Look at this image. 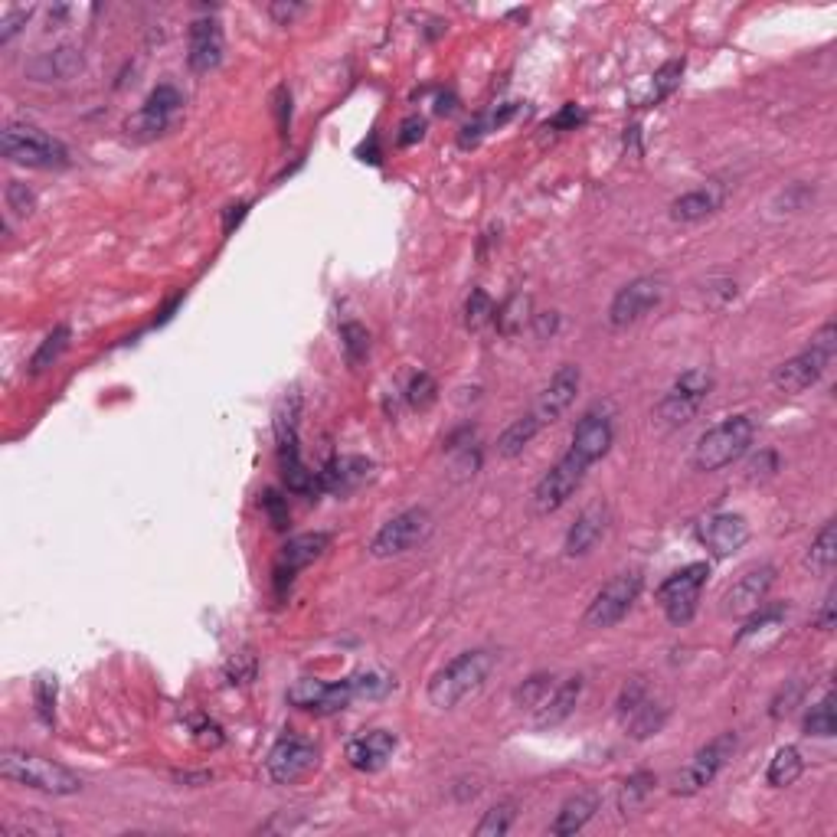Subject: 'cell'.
<instances>
[{
	"label": "cell",
	"mask_w": 837,
	"mask_h": 837,
	"mask_svg": "<svg viewBox=\"0 0 837 837\" xmlns=\"http://www.w3.org/2000/svg\"><path fill=\"white\" fill-rule=\"evenodd\" d=\"M798 697H802V684H798V681H792V684H788V694H785V687H782V694L772 700V717H775V720L788 717V713L795 710Z\"/></svg>",
	"instance_id": "52"
},
{
	"label": "cell",
	"mask_w": 837,
	"mask_h": 837,
	"mask_svg": "<svg viewBox=\"0 0 837 837\" xmlns=\"http://www.w3.org/2000/svg\"><path fill=\"white\" fill-rule=\"evenodd\" d=\"M193 736H197V743L206 746V749H216V746H223V730L216 726L213 720H206V717H193Z\"/></svg>",
	"instance_id": "50"
},
{
	"label": "cell",
	"mask_w": 837,
	"mask_h": 837,
	"mask_svg": "<svg viewBox=\"0 0 837 837\" xmlns=\"http://www.w3.org/2000/svg\"><path fill=\"white\" fill-rule=\"evenodd\" d=\"M805 733L815 739H828L837 733V713H834V697L824 694V700H818L811 713L805 717Z\"/></svg>",
	"instance_id": "39"
},
{
	"label": "cell",
	"mask_w": 837,
	"mask_h": 837,
	"mask_svg": "<svg viewBox=\"0 0 837 837\" xmlns=\"http://www.w3.org/2000/svg\"><path fill=\"white\" fill-rule=\"evenodd\" d=\"M818 628H821V632H831V628H834V592L824 596V605H821V612H818Z\"/></svg>",
	"instance_id": "57"
},
{
	"label": "cell",
	"mask_w": 837,
	"mask_h": 837,
	"mask_svg": "<svg viewBox=\"0 0 837 837\" xmlns=\"http://www.w3.org/2000/svg\"><path fill=\"white\" fill-rule=\"evenodd\" d=\"M746 540H749V524H746V517H739V514H730V511L710 514L700 524V543L713 556H720V560L733 556L736 550H743Z\"/></svg>",
	"instance_id": "19"
},
{
	"label": "cell",
	"mask_w": 837,
	"mask_h": 837,
	"mask_svg": "<svg viewBox=\"0 0 837 837\" xmlns=\"http://www.w3.org/2000/svg\"><path fill=\"white\" fill-rule=\"evenodd\" d=\"M327 547H331V533H324V530L301 533V537L285 543V550H282V556H278L275 566L288 569V573H298V569H305V566H311L314 560H318Z\"/></svg>",
	"instance_id": "27"
},
{
	"label": "cell",
	"mask_w": 837,
	"mask_h": 837,
	"mask_svg": "<svg viewBox=\"0 0 837 837\" xmlns=\"http://www.w3.org/2000/svg\"><path fill=\"white\" fill-rule=\"evenodd\" d=\"M4 203H7L10 213H17V216H33V210H36V193H33L27 184H20V180H10V184L4 187Z\"/></svg>",
	"instance_id": "45"
},
{
	"label": "cell",
	"mask_w": 837,
	"mask_h": 837,
	"mask_svg": "<svg viewBox=\"0 0 837 837\" xmlns=\"http://www.w3.org/2000/svg\"><path fill=\"white\" fill-rule=\"evenodd\" d=\"M802 772H805L802 752H798L795 746H782V749L772 756V762H769L766 779H769V785H775V788H785V785L798 782V775H802Z\"/></svg>",
	"instance_id": "35"
},
{
	"label": "cell",
	"mask_w": 837,
	"mask_h": 837,
	"mask_svg": "<svg viewBox=\"0 0 837 837\" xmlns=\"http://www.w3.org/2000/svg\"><path fill=\"white\" fill-rule=\"evenodd\" d=\"M710 390H713V376L707 370L681 373L658 403L661 422L664 426H671V429H681V426H687V422H694L697 412L703 409V403L710 399Z\"/></svg>",
	"instance_id": "6"
},
{
	"label": "cell",
	"mask_w": 837,
	"mask_h": 837,
	"mask_svg": "<svg viewBox=\"0 0 837 837\" xmlns=\"http://www.w3.org/2000/svg\"><path fill=\"white\" fill-rule=\"evenodd\" d=\"M262 511L269 514L275 530H285L288 527V501L278 491H265L262 494Z\"/></svg>",
	"instance_id": "49"
},
{
	"label": "cell",
	"mask_w": 837,
	"mask_h": 837,
	"mask_svg": "<svg viewBox=\"0 0 837 837\" xmlns=\"http://www.w3.org/2000/svg\"><path fill=\"white\" fill-rule=\"evenodd\" d=\"M609 530V507L602 501L582 507V514L573 520V527L566 533V556H586L589 550H596V543Z\"/></svg>",
	"instance_id": "22"
},
{
	"label": "cell",
	"mask_w": 837,
	"mask_h": 837,
	"mask_svg": "<svg viewBox=\"0 0 837 837\" xmlns=\"http://www.w3.org/2000/svg\"><path fill=\"white\" fill-rule=\"evenodd\" d=\"M615 442V426H612V416L605 409H589L582 412V419L576 422L573 429V442H569V452L576 458H582L589 468L605 458V452L612 448Z\"/></svg>",
	"instance_id": "16"
},
{
	"label": "cell",
	"mask_w": 837,
	"mask_h": 837,
	"mask_svg": "<svg viewBox=\"0 0 837 837\" xmlns=\"http://www.w3.org/2000/svg\"><path fill=\"white\" fill-rule=\"evenodd\" d=\"M772 582H775V566L762 563V566L746 569V573L739 576L730 589H726L723 612L726 615H736V618H746L756 609H762V605H766L769 589H772Z\"/></svg>",
	"instance_id": "17"
},
{
	"label": "cell",
	"mask_w": 837,
	"mask_h": 837,
	"mask_svg": "<svg viewBox=\"0 0 837 837\" xmlns=\"http://www.w3.org/2000/svg\"><path fill=\"white\" fill-rule=\"evenodd\" d=\"M638 592H641V576L638 573H618L615 579L605 582V586L596 592V599L589 602L586 615H582V625L596 628V632L618 625L628 612H632Z\"/></svg>",
	"instance_id": "10"
},
{
	"label": "cell",
	"mask_w": 837,
	"mask_h": 837,
	"mask_svg": "<svg viewBox=\"0 0 837 837\" xmlns=\"http://www.w3.org/2000/svg\"><path fill=\"white\" fill-rule=\"evenodd\" d=\"M736 752V733H720L713 736L707 746H700L694 752V759L677 772L674 779V795H697L703 792L713 779L720 775V769L730 762V756Z\"/></svg>",
	"instance_id": "11"
},
{
	"label": "cell",
	"mask_w": 837,
	"mask_h": 837,
	"mask_svg": "<svg viewBox=\"0 0 837 837\" xmlns=\"http://www.w3.org/2000/svg\"><path fill=\"white\" fill-rule=\"evenodd\" d=\"M540 419L533 416V412H527V416H520L514 419L511 426H507L501 432V439H497V455L501 458H517V455H524V448L537 439V432H540Z\"/></svg>",
	"instance_id": "29"
},
{
	"label": "cell",
	"mask_w": 837,
	"mask_h": 837,
	"mask_svg": "<svg viewBox=\"0 0 837 837\" xmlns=\"http://www.w3.org/2000/svg\"><path fill=\"white\" fill-rule=\"evenodd\" d=\"M422 135H426V118H419V115H412V118H406L403 125H399V144H403V148H409V144H416V141H422Z\"/></svg>",
	"instance_id": "53"
},
{
	"label": "cell",
	"mask_w": 837,
	"mask_h": 837,
	"mask_svg": "<svg viewBox=\"0 0 837 837\" xmlns=\"http://www.w3.org/2000/svg\"><path fill=\"white\" fill-rule=\"evenodd\" d=\"M396 752V733L390 730H367L347 743V762L357 772H380Z\"/></svg>",
	"instance_id": "20"
},
{
	"label": "cell",
	"mask_w": 837,
	"mask_h": 837,
	"mask_svg": "<svg viewBox=\"0 0 837 837\" xmlns=\"http://www.w3.org/2000/svg\"><path fill=\"white\" fill-rule=\"evenodd\" d=\"M752 439H756V426L749 416H730L717 422L713 429L700 435V442L694 445V465L697 471H720L726 465H733L736 458H743L749 452Z\"/></svg>",
	"instance_id": "4"
},
{
	"label": "cell",
	"mask_w": 837,
	"mask_h": 837,
	"mask_svg": "<svg viewBox=\"0 0 837 837\" xmlns=\"http://www.w3.org/2000/svg\"><path fill=\"white\" fill-rule=\"evenodd\" d=\"M533 331H537L540 341H547L556 331H560V314L556 311H543V314H533Z\"/></svg>",
	"instance_id": "55"
},
{
	"label": "cell",
	"mask_w": 837,
	"mask_h": 837,
	"mask_svg": "<svg viewBox=\"0 0 837 837\" xmlns=\"http://www.w3.org/2000/svg\"><path fill=\"white\" fill-rule=\"evenodd\" d=\"M30 14L33 10L30 7H20V10H7L4 14V20H0V43H10L14 40V33L23 27V23L30 20Z\"/></svg>",
	"instance_id": "51"
},
{
	"label": "cell",
	"mask_w": 837,
	"mask_h": 837,
	"mask_svg": "<svg viewBox=\"0 0 837 837\" xmlns=\"http://www.w3.org/2000/svg\"><path fill=\"white\" fill-rule=\"evenodd\" d=\"M318 766V746L311 743L308 736L288 733L269 749V759H265V775L275 785H295L298 779Z\"/></svg>",
	"instance_id": "12"
},
{
	"label": "cell",
	"mask_w": 837,
	"mask_h": 837,
	"mask_svg": "<svg viewBox=\"0 0 837 837\" xmlns=\"http://www.w3.org/2000/svg\"><path fill=\"white\" fill-rule=\"evenodd\" d=\"M834 560H837V524L828 520V524L818 530V537L811 540V547L805 553V566L815 569V573H831Z\"/></svg>",
	"instance_id": "32"
},
{
	"label": "cell",
	"mask_w": 837,
	"mask_h": 837,
	"mask_svg": "<svg viewBox=\"0 0 837 837\" xmlns=\"http://www.w3.org/2000/svg\"><path fill=\"white\" fill-rule=\"evenodd\" d=\"M69 337H72V331H69V324H56L50 334L43 337V344L36 347V354H33V360H30V373L33 376H40V373H46L53 367V363L59 360L66 354V347H69Z\"/></svg>",
	"instance_id": "34"
},
{
	"label": "cell",
	"mask_w": 837,
	"mask_h": 837,
	"mask_svg": "<svg viewBox=\"0 0 837 837\" xmlns=\"http://www.w3.org/2000/svg\"><path fill=\"white\" fill-rule=\"evenodd\" d=\"M582 121H586V115H582V108H579V105H563V112H560V115H553L547 128H553V131H566V128H576V125H582Z\"/></svg>",
	"instance_id": "54"
},
{
	"label": "cell",
	"mask_w": 837,
	"mask_h": 837,
	"mask_svg": "<svg viewBox=\"0 0 837 837\" xmlns=\"http://www.w3.org/2000/svg\"><path fill=\"white\" fill-rule=\"evenodd\" d=\"M834 354H837V327L824 324L821 331L811 337V344L802 350V354H795L792 360H785L782 367H775V373H772L775 390L785 396H798V393L811 390V386L824 376V370L831 367Z\"/></svg>",
	"instance_id": "3"
},
{
	"label": "cell",
	"mask_w": 837,
	"mask_h": 837,
	"mask_svg": "<svg viewBox=\"0 0 837 837\" xmlns=\"http://www.w3.org/2000/svg\"><path fill=\"white\" fill-rule=\"evenodd\" d=\"M654 785H658V779H654L651 772H635V775H628V779L622 782V788H618V808L625 811H635V808H641L648 802V795L654 792Z\"/></svg>",
	"instance_id": "36"
},
{
	"label": "cell",
	"mask_w": 837,
	"mask_h": 837,
	"mask_svg": "<svg viewBox=\"0 0 837 837\" xmlns=\"http://www.w3.org/2000/svg\"><path fill=\"white\" fill-rule=\"evenodd\" d=\"M527 308H530V298H527V295H520V291H517V295H511V298L504 301L501 308L494 311V321H497V327H501L504 334H514L517 327L527 321Z\"/></svg>",
	"instance_id": "41"
},
{
	"label": "cell",
	"mask_w": 837,
	"mask_h": 837,
	"mask_svg": "<svg viewBox=\"0 0 837 837\" xmlns=\"http://www.w3.org/2000/svg\"><path fill=\"white\" fill-rule=\"evenodd\" d=\"M488 321H494V305H491L488 291L475 288L465 301V324L471 327V331H481Z\"/></svg>",
	"instance_id": "42"
},
{
	"label": "cell",
	"mask_w": 837,
	"mask_h": 837,
	"mask_svg": "<svg viewBox=\"0 0 837 837\" xmlns=\"http://www.w3.org/2000/svg\"><path fill=\"white\" fill-rule=\"evenodd\" d=\"M589 465L576 458L573 452H566L560 462H556L550 471H543V478L533 484V511L537 514H556L560 507L579 491V484L586 481Z\"/></svg>",
	"instance_id": "9"
},
{
	"label": "cell",
	"mask_w": 837,
	"mask_h": 837,
	"mask_svg": "<svg viewBox=\"0 0 837 837\" xmlns=\"http://www.w3.org/2000/svg\"><path fill=\"white\" fill-rule=\"evenodd\" d=\"M298 422H301V396L288 393L275 409V439H278V452L285 448H298Z\"/></svg>",
	"instance_id": "30"
},
{
	"label": "cell",
	"mask_w": 837,
	"mask_h": 837,
	"mask_svg": "<svg viewBox=\"0 0 837 837\" xmlns=\"http://www.w3.org/2000/svg\"><path fill=\"white\" fill-rule=\"evenodd\" d=\"M341 347H344V357H347L350 367H360V363L367 360V350H370L367 327L357 324V321H347L341 327Z\"/></svg>",
	"instance_id": "40"
},
{
	"label": "cell",
	"mask_w": 837,
	"mask_h": 837,
	"mask_svg": "<svg viewBox=\"0 0 837 837\" xmlns=\"http://www.w3.org/2000/svg\"><path fill=\"white\" fill-rule=\"evenodd\" d=\"M429 530H432V517H429L426 507H409V511L390 517L380 530L373 533L370 556H376V560L403 556L412 547H419V543L429 537Z\"/></svg>",
	"instance_id": "8"
},
{
	"label": "cell",
	"mask_w": 837,
	"mask_h": 837,
	"mask_svg": "<svg viewBox=\"0 0 837 837\" xmlns=\"http://www.w3.org/2000/svg\"><path fill=\"white\" fill-rule=\"evenodd\" d=\"M354 681L344 677V681H318V677H301L288 687V703L298 710H308V713H337L350 707V700H354Z\"/></svg>",
	"instance_id": "14"
},
{
	"label": "cell",
	"mask_w": 837,
	"mask_h": 837,
	"mask_svg": "<svg viewBox=\"0 0 837 837\" xmlns=\"http://www.w3.org/2000/svg\"><path fill=\"white\" fill-rule=\"evenodd\" d=\"M622 723H625V730L632 739H648L654 733H661V726L667 723V707H661V703H654L648 697L641 707H635L632 713H628Z\"/></svg>",
	"instance_id": "31"
},
{
	"label": "cell",
	"mask_w": 837,
	"mask_h": 837,
	"mask_svg": "<svg viewBox=\"0 0 837 837\" xmlns=\"http://www.w3.org/2000/svg\"><path fill=\"white\" fill-rule=\"evenodd\" d=\"M33 703H36V713H40L43 723H53L56 720V681H53V677H36Z\"/></svg>",
	"instance_id": "44"
},
{
	"label": "cell",
	"mask_w": 837,
	"mask_h": 837,
	"mask_svg": "<svg viewBox=\"0 0 837 837\" xmlns=\"http://www.w3.org/2000/svg\"><path fill=\"white\" fill-rule=\"evenodd\" d=\"M579 383H582V373H579L576 363H563V367L550 376V383L543 386V393L537 396V403H533V409H530L533 416L540 419V426L556 422L569 406H573V399L579 393Z\"/></svg>",
	"instance_id": "18"
},
{
	"label": "cell",
	"mask_w": 837,
	"mask_h": 837,
	"mask_svg": "<svg viewBox=\"0 0 837 837\" xmlns=\"http://www.w3.org/2000/svg\"><path fill=\"white\" fill-rule=\"evenodd\" d=\"M582 697V677H566L563 684L553 687V694L543 700V707L537 710V726H560L563 720L573 717L576 703Z\"/></svg>",
	"instance_id": "25"
},
{
	"label": "cell",
	"mask_w": 837,
	"mask_h": 837,
	"mask_svg": "<svg viewBox=\"0 0 837 837\" xmlns=\"http://www.w3.org/2000/svg\"><path fill=\"white\" fill-rule=\"evenodd\" d=\"M288 115H291V99L285 89H278V125L288 128Z\"/></svg>",
	"instance_id": "58"
},
{
	"label": "cell",
	"mask_w": 837,
	"mask_h": 837,
	"mask_svg": "<svg viewBox=\"0 0 837 837\" xmlns=\"http://www.w3.org/2000/svg\"><path fill=\"white\" fill-rule=\"evenodd\" d=\"M553 687L556 684H553L550 674H533V677H527V681L514 690V703H517L520 710H540L543 700L553 694Z\"/></svg>",
	"instance_id": "37"
},
{
	"label": "cell",
	"mask_w": 837,
	"mask_h": 837,
	"mask_svg": "<svg viewBox=\"0 0 837 837\" xmlns=\"http://www.w3.org/2000/svg\"><path fill=\"white\" fill-rule=\"evenodd\" d=\"M370 462L360 455H341L334 462H327L318 475H314V491H327V494H347L360 488L363 481L370 478Z\"/></svg>",
	"instance_id": "21"
},
{
	"label": "cell",
	"mask_w": 837,
	"mask_h": 837,
	"mask_svg": "<svg viewBox=\"0 0 837 837\" xmlns=\"http://www.w3.org/2000/svg\"><path fill=\"white\" fill-rule=\"evenodd\" d=\"M664 298V278L658 275H641L632 278L628 285L618 288V295L609 305V324L612 327H628L645 318L648 311H654Z\"/></svg>",
	"instance_id": "13"
},
{
	"label": "cell",
	"mask_w": 837,
	"mask_h": 837,
	"mask_svg": "<svg viewBox=\"0 0 837 837\" xmlns=\"http://www.w3.org/2000/svg\"><path fill=\"white\" fill-rule=\"evenodd\" d=\"M596 811H599V795L596 792H579L573 798H566L563 808L556 811V818L550 824V834L553 837L579 834L592 818H596Z\"/></svg>",
	"instance_id": "24"
},
{
	"label": "cell",
	"mask_w": 837,
	"mask_h": 837,
	"mask_svg": "<svg viewBox=\"0 0 837 837\" xmlns=\"http://www.w3.org/2000/svg\"><path fill=\"white\" fill-rule=\"evenodd\" d=\"M0 151H4L7 161L14 164H27V167H66L69 164V148L59 138L46 135L36 125H7L0 131Z\"/></svg>",
	"instance_id": "5"
},
{
	"label": "cell",
	"mask_w": 837,
	"mask_h": 837,
	"mask_svg": "<svg viewBox=\"0 0 837 837\" xmlns=\"http://www.w3.org/2000/svg\"><path fill=\"white\" fill-rule=\"evenodd\" d=\"M720 200H723V193L717 187L690 190V193H684V197H677L671 203V220L674 223H697V220H703V216L717 213Z\"/></svg>",
	"instance_id": "28"
},
{
	"label": "cell",
	"mask_w": 837,
	"mask_h": 837,
	"mask_svg": "<svg viewBox=\"0 0 837 837\" xmlns=\"http://www.w3.org/2000/svg\"><path fill=\"white\" fill-rule=\"evenodd\" d=\"M514 818H517V805L514 802H497L494 808L484 811V818L478 821L475 834L478 837H504L507 831L514 828Z\"/></svg>",
	"instance_id": "38"
},
{
	"label": "cell",
	"mask_w": 837,
	"mask_h": 837,
	"mask_svg": "<svg viewBox=\"0 0 837 837\" xmlns=\"http://www.w3.org/2000/svg\"><path fill=\"white\" fill-rule=\"evenodd\" d=\"M681 76H684V63H681V59H671V63H664L648 79L645 95H638V105H658V102H664L667 95L681 86Z\"/></svg>",
	"instance_id": "33"
},
{
	"label": "cell",
	"mask_w": 837,
	"mask_h": 837,
	"mask_svg": "<svg viewBox=\"0 0 837 837\" xmlns=\"http://www.w3.org/2000/svg\"><path fill=\"white\" fill-rule=\"evenodd\" d=\"M180 105H184V99H180V92L174 86H157L148 95V102L125 121V131L131 138H141V141L164 135V131L174 125V118L180 115Z\"/></svg>",
	"instance_id": "15"
},
{
	"label": "cell",
	"mask_w": 837,
	"mask_h": 837,
	"mask_svg": "<svg viewBox=\"0 0 837 837\" xmlns=\"http://www.w3.org/2000/svg\"><path fill=\"white\" fill-rule=\"evenodd\" d=\"M648 700V684L641 681V677H635V681H628L625 687H622V697H618V717H628V713H632L635 707H641V703Z\"/></svg>",
	"instance_id": "48"
},
{
	"label": "cell",
	"mask_w": 837,
	"mask_h": 837,
	"mask_svg": "<svg viewBox=\"0 0 837 837\" xmlns=\"http://www.w3.org/2000/svg\"><path fill=\"white\" fill-rule=\"evenodd\" d=\"M435 396H439V383H435L429 373H416V376L409 380L406 399H409L412 409H429V406L435 403Z\"/></svg>",
	"instance_id": "43"
},
{
	"label": "cell",
	"mask_w": 837,
	"mask_h": 837,
	"mask_svg": "<svg viewBox=\"0 0 837 837\" xmlns=\"http://www.w3.org/2000/svg\"><path fill=\"white\" fill-rule=\"evenodd\" d=\"M226 677H229V684H236V687H246L256 681V658H252L249 651H239L233 661L226 664Z\"/></svg>",
	"instance_id": "47"
},
{
	"label": "cell",
	"mask_w": 837,
	"mask_h": 837,
	"mask_svg": "<svg viewBox=\"0 0 837 837\" xmlns=\"http://www.w3.org/2000/svg\"><path fill=\"white\" fill-rule=\"evenodd\" d=\"M707 576H710V566L707 563H690V566L677 569V573H671L661 582V586H658V605L664 609L667 622H671V625H687L690 618H694Z\"/></svg>",
	"instance_id": "7"
},
{
	"label": "cell",
	"mask_w": 837,
	"mask_h": 837,
	"mask_svg": "<svg viewBox=\"0 0 837 837\" xmlns=\"http://www.w3.org/2000/svg\"><path fill=\"white\" fill-rule=\"evenodd\" d=\"M305 10H308L305 4H269V14H272L278 23H291L295 17L305 14Z\"/></svg>",
	"instance_id": "56"
},
{
	"label": "cell",
	"mask_w": 837,
	"mask_h": 837,
	"mask_svg": "<svg viewBox=\"0 0 837 837\" xmlns=\"http://www.w3.org/2000/svg\"><path fill=\"white\" fill-rule=\"evenodd\" d=\"M79 66H82V53L72 50V46H63V50L33 56L27 63V76L36 82H59V79H69Z\"/></svg>",
	"instance_id": "26"
},
{
	"label": "cell",
	"mask_w": 837,
	"mask_h": 837,
	"mask_svg": "<svg viewBox=\"0 0 837 837\" xmlns=\"http://www.w3.org/2000/svg\"><path fill=\"white\" fill-rule=\"evenodd\" d=\"M494 671V654L488 648H471L435 671L429 681V703L435 710H455L458 703L478 694Z\"/></svg>",
	"instance_id": "1"
},
{
	"label": "cell",
	"mask_w": 837,
	"mask_h": 837,
	"mask_svg": "<svg viewBox=\"0 0 837 837\" xmlns=\"http://www.w3.org/2000/svg\"><path fill=\"white\" fill-rule=\"evenodd\" d=\"M350 681H354V694L357 697H383L386 690L393 687L390 677L380 674V671H360V674L350 677Z\"/></svg>",
	"instance_id": "46"
},
{
	"label": "cell",
	"mask_w": 837,
	"mask_h": 837,
	"mask_svg": "<svg viewBox=\"0 0 837 837\" xmlns=\"http://www.w3.org/2000/svg\"><path fill=\"white\" fill-rule=\"evenodd\" d=\"M0 775L14 785L33 788V792H43V795H56V798L82 792V779L76 772L66 769L63 762L36 756V752H27V749L0 752Z\"/></svg>",
	"instance_id": "2"
},
{
	"label": "cell",
	"mask_w": 837,
	"mask_h": 837,
	"mask_svg": "<svg viewBox=\"0 0 837 837\" xmlns=\"http://www.w3.org/2000/svg\"><path fill=\"white\" fill-rule=\"evenodd\" d=\"M223 59V30L216 20H193L190 27V46H187V63L193 72H210L220 66Z\"/></svg>",
	"instance_id": "23"
}]
</instances>
